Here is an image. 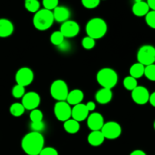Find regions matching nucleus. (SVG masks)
I'll return each instance as SVG.
<instances>
[{
	"instance_id": "obj_1",
	"label": "nucleus",
	"mask_w": 155,
	"mask_h": 155,
	"mask_svg": "<svg viewBox=\"0 0 155 155\" xmlns=\"http://www.w3.org/2000/svg\"><path fill=\"white\" fill-rule=\"evenodd\" d=\"M45 139L41 133L30 132L23 137L21 148L26 154L39 155L44 148Z\"/></svg>"
},
{
	"instance_id": "obj_2",
	"label": "nucleus",
	"mask_w": 155,
	"mask_h": 155,
	"mask_svg": "<svg viewBox=\"0 0 155 155\" xmlns=\"http://www.w3.org/2000/svg\"><path fill=\"white\" fill-rule=\"evenodd\" d=\"M87 36L95 39L102 38L107 31V23L100 18H92L88 21L86 26Z\"/></svg>"
},
{
	"instance_id": "obj_3",
	"label": "nucleus",
	"mask_w": 155,
	"mask_h": 155,
	"mask_svg": "<svg viewBox=\"0 0 155 155\" xmlns=\"http://www.w3.org/2000/svg\"><path fill=\"white\" fill-rule=\"evenodd\" d=\"M54 19L52 11L45 8L39 9L36 12L33 18V24L35 28L40 31H44L52 26Z\"/></svg>"
},
{
	"instance_id": "obj_4",
	"label": "nucleus",
	"mask_w": 155,
	"mask_h": 155,
	"mask_svg": "<svg viewBox=\"0 0 155 155\" xmlns=\"http://www.w3.org/2000/svg\"><path fill=\"white\" fill-rule=\"evenodd\" d=\"M96 80L98 84L102 86V88L111 89L117 83L118 76L114 70L104 68L98 71L96 75Z\"/></svg>"
},
{
	"instance_id": "obj_5",
	"label": "nucleus",
	"mask_w": 155,
	"mask_h": 155,
	"mask_svg": "<svg viewBox=\"0 0 155 155\" xmlns=\"http://www.w3.org/2000/svg\"><path fill=\"white\" fill-rule=\"evenodd\" d=\"M51 97L58 101H66L69 90L66 82L62 80H56L51 83L50 87Z\"/></svg>"
},
{
	"instance_id": "obj_6",
	"label": "nucleus",
	"mask_w": 155,
	"mask_h": 155,
	"mask_svg": "<svg viewBox=\"0 0 155 155\" xmlns=\"http://www.w3.org/2000/svg\"><path fill=\"white\" fill-rule=\"evenodd\" d=\"M137 60L145 67L155 64V47L151 45L141 46L137 52Z\"/></svg>"
},
{
	"instance_id": "obj_7",
	"label": "nucleus",
	"mask_w": 155,
	"mask_h": 155,
	"mask_svg": "<svg viewBox=\"0 0 155 155\" xmlns=\"http://www.w3.org/2000/svg\"><path fill=\"white\" fill-rule=\"evenodd\" d=\"M101 131L105 139H116L120 136L122 128L118 123L115 121H109L103 125Z\"/></svg>"
},
{
	"instance_id": "obj_8",
	"label": "nucleus",
	"mask_w": 155,
	"mask_h": 155,
	"mask_svg": "<svg viewBox=\"0 0 155 155\" xmlns=\"http://www.w3.org/2000/svg\"><path fill=\"white\" fill-rule=\"evenodd\" d=\"M71 105L66 101H58L55 103L54 107V113L56 118L59 121L65 122L71 118Z\"/></svg>"
},
{
	"instance_id": "obj_9",
	"label": "nucleus",
	"mask_w": 155,
	"mask_h": 155,
	"mask_svg": "<svg viewBox=\"0 0 155 155\" xmlns=\"http://www.w3.org/2000/svg\"><path fill=\"white\" fill-rule=\"evenodd\" d=\"M34 79V74L30 68L23 67L20 68L15 75V80L17 84L26 87L32 83Z\"/></svg>"
},
{
	"instance_id": "obj_10",
	"label": "nucleus",
	"mask_w": 155,
	"mask_h": 155,
	"mask_svg": "<svg viewBox=\"0 0 155 155\" xmlns=\"http://www.w3.org/2000/svg\"><path fill=\"white\" fill-rule=\"evenodd\" d=\"M41 98L38 93L35 92H29L25 93L22 98L23 106L25 110H34L36 109L40 104Z\"/></svg>"
},
{
	"instance_id": "obj_11",
	"label": "nucleus",
	"mask_w": 155,
	"mask_h": 155,
	"mask_svg": "<svg viewBox=\"0 0 155 155\" xmlns=\"http://www.w3.org/2000/svg\"><path fill=\"white\" fill-rule=\"evenodd\" d=\"M132 98L136 104L143 105L149 101L150 93L145 86H138L132 91Z\"/></svg>"
},
{
	"instance_id": "obj_12",
	"label": "nucleus",
	"mask_w": 155,
	"mask_h": 155,
	"mask_svg": "<svg viewBox=\"0 0 155 155\" xmlns=\"http://www.w3.org/2000/svg\"><path fill=\"white\" fill-rule=\"evenodd\" d=\"M80 27L78 23L74 21H67L62 23L60 32L64 38H73L80 33Z\"/></svg>"
},
{
	"instance_id": "obj_13",
	"label": "nucleus",
	"mask_w": 155,
	"mask_h": 155,
	"mask_svg": "<svg viewBox=\"0 0 155 155\" xmlns=\"http://www.w3.org/2000/svg\"><path fill=\"white\" fill-rule=\"evenodd\" d=\"M104 124V117L100 113L95 112L88 116L87 125L92 131L101 130Z\"/></svg>"
},
{
	"instance_id": "obj_14",
	"label": "nucleus",
	"mask_w": 155,
	"mask_h": 155,
	"mask_svg": "<svg viewBox=\"0 0 155 155\" xmlns=\"http://www.w3.org/2000/svg\"><path fill=\"white\" fill-rule=\"evenodd\" d=\"M89 111L88 110L86 104H80L74 105L71 110V117L72 119L78 121L79 123L81 121L85 120L89 116Z\"/></svg>"
},
{
	"instance_id": "obj_15",
	"label": "nucleus",
	"mask_w": 155,
	"mask_h": 155,
	"mask_svg": "<svg viewBox=\"0 0 155 155\" xmlns=\"http://www.w3.org/2000/svg\"><path fill=\"white\" fill-rule=\"evenodd\" d=\"M52 12L54 21L61 23L68 21V18H70L71 15L69 9L64 6H58L53 10Z\"/></svg>"
},
{
	"instance_id": "obj_16",
	"label": "nucleus",
	"mask_w": 155,
	"mask_h": 155,
	"mask_svg": "<svg viewBox=\"0 0 155 155\" xmlns=\"http://www.w3.org/2000/svg\"><path fill=\"white\" fill-rule=\"evenodd\" d=\"M113 97L111 89L102 88L99 89L95 94V100L97 102L101 104H105L110 102Z\"/></svg>"
},
{
	"instance_id": "obj_17",
	"label": "nucleus",
	"mask_w": 155,
	"mask_h": 155,
	"mask_svg": "<svg viewBox=\"0 0 155 155\" xmlns=\"http://www.w3.org/2000/svg\"><path fill=\"white\" fill-rule=\"evenodd\" d=\"M84 98V93L80 89H73L71 92H69L66 101L70 105H77L80 104Z\"/></svg>"
},
{
	"instance_id": "obj_18",
	"label": "nucleus",
	"mask_w": 155,
	"mask_h": 155,
	"mask_svg": "<svg viewBox=\"0 0 155 155\" xmlns=\"http://www.w3.org/2000/svg\"><path fill=\"white\" fill-rule=\"evenodd\" d=\"M133 13L137 17H145V15L150 12V8L147 2L139 1L135 2L132 8Z\"/></svg>"
},
{
	"instance_id": "obj_19",
	"label": "nucleus",
	"mask_w": 155,
	"mask_h": 155,
	"mask_svg": "<svg viewBox=\"0 0 155 155\" xmlns=\"http://www.w3.org/2000/svg\"><path fill=\"white\" fill-rule=\"evenodd\" d=\"M14 25L12 21L5 18L0 19V37H8L13 33Z\"/></svg>"
},
{
	"instance_id": "obj_20",
	"label": "nucleus",
	"mask_w": 155,
	"mask_h": 155,
	"mask_svg": "<svg viewBox=\"0 0 155 155\" xmlns=\"http://www.w3.org/2000/svg\"><path fill=\"white\" fill-rule=\"evenodd\" d=\"M104 139H105V138H104V135L102 134L101 130L92 131L89 133L87 138L88 142H89V145L94 147H98L102 145Z\"/></svg>"
},
{
	"instance_id": "obj_21",
	"label": "nucleus",
	"mask_w": 155,
	"mask_h": 155,
	"mask_svg": "<svg viewBox=\"0 0 155 155\" xmlns=\"http://www.w3.org/2000/svg\"><path fill=\"white\" fill-rule=\"evenodd\" d=\"M145 67L142 64L137 63L133 64L130 68V76L135 79H139L143 77L145 74Z\"/></svg>"
},
{
	"instance_id": "obj_22",
	"label": "nucleus",
	"mask_w": 155,
	"mask_h": 155,
	"mask_svg": "<svg viewBox=\"0 0 155 155\" xmlns=\"http://www.w3.org/2000/svg\"><path fill=\"white\" fill-rule=\"evenodd\" d=\"M64 128L68 133L75 134V133H78L79 130H80V123L71 118V119L64 122Z\"/></svg>"
},
{
	"instance_id": "obj_23",
	"label": "nucleus",
	"mask_w": 155,
	"mask_h": 155,
	"mask_svg": "<svg viewBox=\"0 0 155 155\" xmlns=\"http://www.w3.org/2000/svg\"><path fill=\"white\" fill-rule=\"evenodd\" d=\"M24 111H25V108L21 103H14L10 107L11 114L14 117H16L22 116Z\"/></svg>"
},
{
	"instance_id": "obj_24",
	"label": "nucleus",
	"mask_w": 155,
	"mask_h": 155,
	"mask_svg": "<svg viewBox=\"0 0 155 155\" xmlns=\"http://www.w3.org/2000/svg\"><path fill=\"white\" fill-rule=\"evenodd\" d=\"M24 5L28 12L31 13H36L39 10L40 3L38 0H25Z\"/></svg>"
},
{
	"instance_id": "obj_25",
	"label": "nucleus",
	"mask_w": 155,
	"mask_h": 155,
	"mask_svg": "<svg viewBox=\"0 0 155 155\" xmlns=\"http://www.w3.org/2000/svg\"><path fill=\"white\" fill-rule=\"evenodd\" d=\"M123 84H124V88L127 89V90L133 91L135 88L138 86V82L136 79L133 78L131 76H128V77L124 78Z\"/></svg>"
},
{
	"instance_id": "obj_26",
	"label": "nucleus",
	"mask_w": 155,
	"mask_h": 155,
	"mask_svg": "<svg viewBox=\"0 0 155 155\" xmlns=\"http://www.w3.org/2000/svg\"><path fill=\"white\" fill-rule=\"evenodd\" d=\"M50 41L54 45H61L64 42V36L59 31H54L51 33L50 36Z\"/></svg>"
},
{
	"instance_id": "obj_27",
	"label": "nucleus",
	"mask_w": 155,
	"mask_h": 155,
	"mask_svg": "<svg viewBox=\"0 0 155 155\" xmlns=\"http://www.w3.org/2000/svg\"><path fill=\"white\" fill-rule=\"evenodd\" d=\"M144 76H145L148 80L155 82V64L145 67Z\"/></svg>"
},
{
	"instance_id": "obj_28",
	"label": "nucleus",
	"mask_w": 155,
	"mask_h": 155,
	"mask_svg": "<svg viewBox=\"0 0 155 155\" xmlns=\"http://www.w3.org/2000/svg\"><path fill=\"white\" fill-rule=\"evenodd\" d=\"M12 93L15 98H23V96L25 95V87L18 84L15 85L12 89Z\"/></svg>"
},
{
	"instance_id": "obj_29",
	"label": "nucleus",
	"mask_w": 155,
	"mask_h": 155,
	"mask_svg": "<svg viewBox=\"0 0 155 155\" xmlns=\"http://www.w3.org/2000/svg\"><path fill=\"white\" fill-rule=\"evenodd\" d=\"M30 119L31 122H39V121H42L43 119V114L39 109H34L32 110L30 114Z\"/></svg>"
},
{
	"instance_id": "obj_30",
	"label": "nucleus",
	"mask_w": 155,
	"mask_h": 155,
	"mask_svg": "<svg viewBox=\"0 0 155 155\" xmlns=\"http://www.w3.org/2000/svg\"><path fill=\"white\" fill-rule=\"evenodd\" d=\"M82 45L85 49H92L95 45V40L89 36H86L82 40Z\"/></svg>"
},
{
	"instance_id": "obj_31",
	"label": "nucleus",
	"mask_w": 155,
	"mask_h": 155,
	"mask_svg": "<svg viewBox=\"0 0 155 155\" xmlns=\"http://www.w3.org/2000/svg\"><path fill=\"white\" fill-rule=\"evenodd\" d=\"M145 22L151 28L155 29V11H150L145 15Z\"/></svg>"
},
{
	"instance_id": "obj_32",
	"label": "nucleus",
	"mask_w": 155,
	"mask_h": 155,
	"mask_svg": "<svg viewBox=\"0 0 155 155\" xmlns=\"http://www.w3.org/2000/svg\"><path fill=\"white\" fill-rule=\"evenodd\" d=\"M59 0H42V5L44 8L52 11L58 6Z\"/></svg>"
},
{
	"instance_id": "obj_33",
	"label": "nucleus",
	"mask_w": 155,
	"mask_h": 155,
	"mask_svg": "<svg viewBox=\"0 0 155 155\" xmlns=\"http://www.w3.org/2000/svg\"><path fill=\"white\" fill-rule=\"evenodd\" d=\"M101 0H81L82 4L85 8L89 9L95 8L98 7Z\"/></svg>"
},
{
	"instance_id": "obj_34",
	"label": "nucleus",
	"mask_w": 155,
	"mask_h": 155,
	"mask_svg": "<svg viewBox=\"0 0 155 155\" xmlns=\"http://www.w3.org/2000/svg\"><path fill=\"white\" fill-rule=\"evenodd\" d=\"M30 128L33 132H38L41 133L45 128V124L42 121H39V122H31L30 124Z\"/></svg>"
},
{
	"instance_id": "obj_35",
	"label": "nucleus",
	"mask_w": 155,
	"mask_h": 155,
	"mask_svg": "<svg viewBox=\"0 0 155 155\" xmlns=\"http://www.w3.org/2000/svg\"><path fill=\"white\" fill-rule=\"evenodd\" d=\"M39 155H58V152L52 147H47L43 148Z\"/></svg>"
},
{
	"instance_id": "obj_36",
	"label": "nucleus",
	"mask_w": 155,
	"mask_h": 155,
	"mask_svg": "<svg viewBox=\"0 0 155 155\" xmlns=\"http://www.w3.org/2000/svg\"><path fill=\"white\" fill-rule=\"evenodd\" d=\"M86 106L89 112L93 111L95 109V107H96L95 103L94 102V101H89V102H87V104H86Z\"/></svg>"
},
{
	"instance_id": "obj_37",
	"label": "nucleus",
	"mask_w": 155,
	"mask_h": 155,
	"mask_svg": "<svg viewBox=\"0 0 155 155\" xmlns=\"http://www.w3.org/2000/svg\"><path fill=\"white\" fill-rule=\"evenodd\" d=\"M130 155H147V154H146V153H145L144 151H142V150L137 149V150H134L133 151H132V152L130 153Z\"/></svg>"
},
{
	"instance_id": "obj_38",
	"label": "nucleus",
	"mask_w": 155,
	"mask_h": 155,
	"mask_svg": "<svg viewBox=\"0 0 155 155\" xmlns=\"http://www.w3.org/2000/svg\"><path fill=\"white\" fill-rule=\"evenodd\" d=\"M148 102H150V104H151L153 107H155V92L150 94L149 101H148Z\"/></svg>"
},
{
	"instance_id": "obj_39",
	"label": "nucleus",
	"mask_w": 155,
	"mask_h": 155,
	"mask_svg": "<svg viewBox=\"0 0 155 155\" xmlns=\"http://www.w3.org/2000/svg\"><path fill=\"white\" fill-rule=\"evenodd\" d=\"M147 3L149 6L150 9L155 11V0H147Z\"/></svg>"
},
{
	"instance_id": "obj_40",
	"label": "nucleus",
	"mask_w": 155,
	"mask_h": 155,
	"mask_svg": "<svg viewBox=\"0 0 155 155\" xmlns=\"http://www.w3.org/2000/svg\"><path fill=\"white\" fill-rule=\"evenodd\" d=\"M139 1H144V0H135V2H139Z\"/></svg>"
},
{
	"instance_id": "obj_41",
	"label": "nucleus",
	"mask_w": 155,
	"mask_h": 155,
	"mask_svg": "<svg viewBox=\"0 0 155 155\" xmlns=\"http://www.w3.org/2000/svg\"><path fill=\"white\" fill-rule=\"evenodd\" d=\"M154 130H155V120H154Z\"/></svg>"
}]
</instances>
